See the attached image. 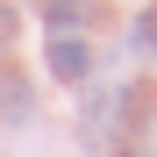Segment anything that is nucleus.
I'll list each match as a JSON object with an SVG mask.
<instances>
[{
    "label": "nucleus",
    "instance_id": "nucleus-1",
    "mask_svg": "<svg viewBox=\"0 0 157 157\" xmlns=\"http://www.w3.org/2000/svg\"><path fill=\"white\" fill-rule=\"evenodd\" d=\"M43 64H50V78H64V86H86V78H93V43L78 29H50Z\"/></svg>",
    "mask_w": 157,
    "mask_h": 157
},
{
    "label": "nucleus",
    "instance_id": "nucleus-2",
    "mask_svg": "<svg viewBox=\"0 0 157 157\" xmlns=\"http://www.w3.org/2000/svg\"><path fill=\"white\" fill-rule=\"evenodd\" d=\"M78 128H86V143H93V150H107V143H114V128H121V86H86Z\"/></svg>",
    "mask_w": 157,
    "mask_h": 157
},
{
    "label": "nucleus",
    "instance_id": "nucleus-3",
    "mask_svg": "<svg viewBox=\"0 0 157 157\" xmlns=\"http://www.w3.org/2000/svg\"><path fill=\"white\" fill-rule=\"evenodd\" d=\"M43 21H50V29H78V36H86V29H93V0H43Z\"/></svg>",
    "mask_w": 157,
    "mask_h": 157
},
{
    "label": "nucleus",
    "instance_id": "nucleus-4",
    "mask_svg": "<svg viewBox=\"0 0 157 157\" xmlns=\"http://www.w3.org/2000/svg\"><path fill=\"white\" fill-rule=\"evenodd\" d=\"M29 107H36V100H29V86H21V78H7V86H0V121H29Z\"/></svg>",
    "mask_w": 157,
    "mask_h": 157
},
{
    "label": "nucleus",
    "instance_id": "nucleus-5",
    "mask_svg": "<svg viewBox=\"0 0 157 157\" xmlns=\"http://www.w3.org/2000/svg\"><path fill=\"white\" fill-rule=\"evenodd\" d=\"M128 43H136V50H150V57H157V7H143V14H136V29H128Z\"/></svg>",
    "mask_w": 157,
    "mask_h": 157
},
{
    "label": "nucleus",
    "instance_id": "nucleus-6",
    "mask_svg": "<svg viewBox=\"0 0 157 157\" xmlns=\"http://www.w3.org/2000/svg\"><path fill=\"white\" fill-rule=\"evenodd\" d=\"M14 29H21V14L7 7V0H0V57H7V50H14Z\"/></svg>",
    "mask_w": 157,
    "mask_h": 157
}]
</instances>
